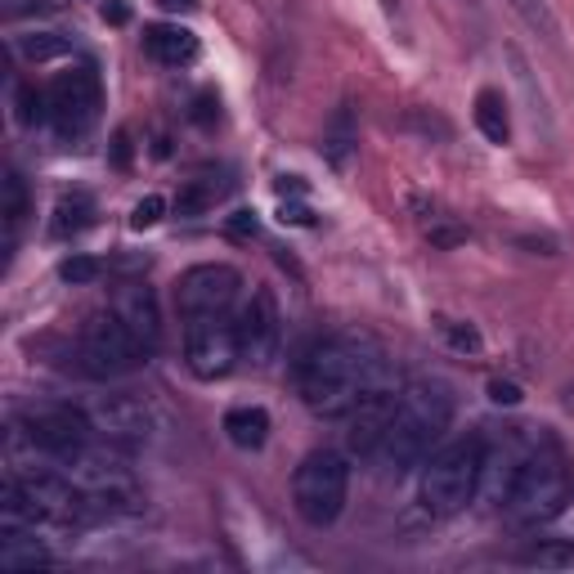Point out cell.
<instances>
[{
	"instance_id": "obj_8",
	"label": "cell",
	"mask_w": 574,
	"mask_h": 574,
	"mask_svg": "<svg viewBox=\"0 0 574 574\" xmlns=\"http://www.w3.org/2000/svg\"><path fill=\"white\" fill-rule=\"evenodd\" d=\"M19 431L32 449H41L54 462L76 458L95 440V422L86 408H72V404H28L19 414Z\"/></svg>"
},
{
	"instance_id": "obj_35",
	"label": "cell",
	"mask_w": 574,
	"mask_h": 574,
	"mask_svg": "<svg viewBox=\"0 0 574 574\" xmlns=\"http://www.w3.org/2000/svg\"><path fill=\"white\" fill-rule=\"evenodd\" d=\"M229 233H233V238L257 233V211H233V216H229Z\"/></svg>"
},
{
	"instance_id": "obj_13",
	"label": "cell",
	"mask_w": 574,
	"mask_h": 574,
	"mask_svg": "<svg viewBox=\"0 0 574 574\" xmlns=\"http://www.w3.org/2000/svg\"><path fill=\"white\" fill-rule=\"evenodd\" d=\"M86 414L95 422V436L108 440V445L135 449V445L153 440V414H148V404L135 399V395H104V399H95L86 408Z\"/></svg>"
},
{
	"instance_id": "obj_33",
	"label": "cell",
	"mask_w": 574,
	"mask_h": 574,
	"mask_svg": "<svg viewBox=\"0 0 574 574\" xmlns=\"http://www.w3.org/2000/svg\"><path fill=\"white\" fill-rule=\"evenodd\" d=\"M198 126H211L216 117H220V100H216V91H202L198 100H194V113H189Z\"/></svg>"
},
{
	"instance_id": "obj_4",
	"label": "cell",
	"mask_w": 574,
	"mask_h": 574,
	"mask_svg": "<svg viewBox=\"0 0 574 574\" xmlns=\"http://www.w3.org/2000/svg\"><path fill=\"white\" fill-rule=\"evenodd\" d=\"M570 489H574V480H570L565 453H561L556 445L539 440V445L525 453V462H521V471H516V480H512V489H508L503 512H508L512 525L539 530V525L556 521V516L570 508Z\"/></svg>"
},
{
	"instance_id": "obj_9",
	"label": "cell",
	"mask_w": 574,
	"mask_h": 574,
	"mask_svg": "<svg viewBox=\"0 0 574 574\" xmlns=\"http://www.w3.org/2000/svg\"><path fill=\"white\" fill-rule=\"evenodd\" d=\"M185 364L198 382H220L238 364V333L229 314H194L185 319Z\"/></svg>"
},
{
	"instance_id": "obj_20",
	"label": "cell",
	"mask_w": 574,
	"mask_h": 574,
	"mask_svg": "<svg viewBox=\"0 0 574 574\" xmlns=\"http://www.w3.org/2000/svg\"><path fill=\"white\" fill-rule=\"evenodd\" d=\"M359 144V131H355V104H342L333 113V122L323 126V157L333 167H351V153Z\"/></svg>"
},
{
	"instance_id": "obj_34",
	"label": "cell",
	"mask_w": 574,
	"mask_h": 574,
	"mask_svg": "<svg viewBox=\"0 0 574 574\" xmlns=\"http://www.w3.org/2000/svg\"><path fill=\"white\" fill-rule=\"evenodd\" d=\"M489 399H494V404H521V386L494 377V382H489Z\"/></svg>"
},
{
	"instance_id": "obj_12",
	"label": "cell",
	"mask_w": 574,
	"mask_h": 574,
	"mask_svg": "<svg viewBox=\"0 0 574 574\" xmlns=\"http://www.w3.org/2000/svg\"><path fill=\"white\" fill-rule=\"evenodd\" d=\"M233 333H238V359H248L252 368H265L274 359L283 323H279V301L270 288H257L248 296V305L233 319Z\"/></svg>"
},
{
	"instance_id": "obj_24",
	"label": "cell",
	"mask_w": 574,
	"mask_h": 574,
	"mask_svg": "<svg viewBox=\"0 0 574 574\" xmlns=\"http://www.w3.org/2000/svg\"><path fill=\"white\" fill-rule=\"evenodd\" d=\"M0 216H6V233L14 242V233L23 229V220L32 216V194H28V180L19 171L6 176V189H0Z\"/></svg>"
},
{
	"instance_id": "obj_39",
	"label": "cell",
	"mask_w": 574,
	"mask_h": 574,
	"mask_svg": "<svg viewBox=\"0 0 574 574\" xmlns=\"http://www.w3.org/2000/svg\"><path fill=\"white\" fill-rule=\"evenodd\" d=\"M288 220H292V225H310L314 216H310L305 207H288V202H283V225H288Z\"/></svg>"
},
{
	"instance_id": "obj_38",
	"label": "cell",
	"mask_w": 574,
	"mask_h": 574,
	"mask_svg": "<svg viewBox=\"0 0 574 574\" xmlns=\"http://www.w3.org/2000/svg\"><path fill=\"white\" fill-rule=\"evenodd\" d=\"M157 6L167 10V14H194V10L202 6V0H157Z\"/></svg>"
},
{
	"instance_id": "obj_22",
	"label": "cell",
	"mask_w": 574,
	"mask_h": 574,
	"mask_svg": "<svg viewBox=\"0 0 574 574\" xmlns=\"http://www.w3.org/2000/svg\"><path fill=\"white\" fill-rule=\"evenodd\" d=\"M95 225V198L91 194H63L59 202H54V220H50V233L54 238H72V233H81V229H91Z\"/></svg>"
},
{
	"instance_id": "obj_1",
	"label": "cell",
	"mask_w": 574,
	"mask_h": 574,
	"mask_svg": "<svg viewBox=\"0 0 574 574\" xmlns=\"http://www.w3.org/2000/svg\"><path fill=\"white\" fill-rule=\"evenodd\" d=\"M377 390H399V373L368 333L319 337L296 359V395L319 418H346Z\"/></svg>"
},
{
	"instance_id": "obj_23",
	"label": "cell",
	"mask_w": 574,
	"mask_h": 574,
	"mask_svg": "<svg viewBox=\"0 0 574 574\" xmlns=\"http://www.w3.org/2000/svg\"><path fill=\"white\" fill-rule=\"evenodd\" d=\"M476 131L489 144H508L512 139V117H508V100L499 91H480L476 95Z\"/></svg>"
},
{
	"instance_id": "obj_2",
	"label": "cell",
	"mask_w": 574,
	"mask_h": 574,
	"mask_svg": "<svg viewBox=\"0 0 574 574\" xmlns=\"http://www.w3.org/2000/svg\"><path fill=\"white\" fill-rule=\"evenodd\" d=\"M458 414V395L449 382L440 377H422V382H408L395 399V414H390V427L373 453V462L386 471V476H408L414 467L427 462V453L440 445V436L449 431Z\"/></svg>"
},
{
	"instance_id": "obj_28",
	"label": "cell",
	"mask_w": 574,
	"mask_h": 574,
	"mask_svg": "<svg viewBox=\"0 0 574 574\" xmlns=\"http://www.w3.org/2000/svg\"><path fill=\"white\" fill-rule=\"evenodd\" d=\"M104 274H108V265H104V261H95V257H67V261L59 265V279H63V283H72V288L100 283Z\"/></svg>"
},
{
	"instance_id": "obj_40",
	"label": "cell",
	"mask_w": 574,
	"mask_h": 574,
	"mask_svg": "<svg viewBox=\"0 0 574 574\" xmlns=\"http://www.w3.org/2000/svg\"><path fill=\"white\" fill-rule=\"evenodd\" d=\"M279 189H283V194H305V185H301V180H296V176H292V180H288V176H283V180H279Z\"/></svg>"
},
{
	"instance_id": "obj_6",
	"label": "cell",
	"mask_w": 574,
	"mask_h": 574,
	"mask_svg": "<svg viewBox=\"0 0 574 574\" xmlns=\"http://www.w3.org/2000/svg\"><path fill=\"white\" fill-rule=\"evenodd\" d=\"M346 494H351V462L337 449H314L292 471V508L314 530L333 525L346 512Z\"/></svg>"
},
{
	"instance_id": "obj_31",
	"label": "cell",
	"mask_w": 574,
	"mask_h": 574,
	"mask_svg": "<svg viewBox=\"0 0 574 574\" xmlns=\"http://www.w3.org/2000/svg\"><path fill=\"white\" fill-rule=\"evenodd\" d=\"M161 211H167V202H161L157 194H148L144 202H135V211H131V229H153V225L161 220Z\"/></svg>"
},
{
	"instance_id": "obj_3",
	"label": "cell",
	"mask_w": 574,
	"mask_h": 574,
	"mask_svg": "<svg viewBox=\"0 0 574 574\" xmlns=\"http://www.w3.org/2000/svg\"><path fill=\"white\" fill-rule=\"evenodd\" d=\"M0 512L10 525H86L100 521L91 494L72 476L54 471H14L0 489Z\"/></svg>"
},
{
	"instance_id": "obj_15",
	"label": "cell",
	"mask_w": 574,
	"mask_h": 574,
	"mask_svg": "<svg viewBox=\"0 0 574 574\" xmlns=\"http://www.w3.org/2000/svg\"><path fill=\"white\" fill-rule=\"evenodd\" d=\"M113 310L126 319V327L135 333V342L144 346V355H157V346H161V314H157V296H153V288H144V283H126V288L117 292Z\"/></svg>"
},
{
	"instance_id": "obj_32",
	"label": "cell",
	"mask_w": 574,
	"mask_h": 574,
	"mask_svg": "<svg viewBox=\"0 0 574 574\" xmlns=\"http://www.w3.org/2000/svg\"><path fill=\"white\" fill-rule=\"evenodd\" d=\"M59 10H63V0H10V6H6L10 19H23V14L45 19V14H59Z\"/></svg>"
},
{
	"instance_id": "obj_16",
	"label": "cell",
	"mask_w": 574,
	"mask_h": 574,
	"mask_svg": "<svg viewBox=\"0 0 574 574\" xmlns=\"http://www.w3.org/2000/svg\"><path fill=\"white\" fill-rule=\"evenodd\" d=\"M144 50L161 67H180V63L198 59V36L189 28H180V23H157V28L144 32Z\"/></svg>"
},
{
	"instance_id": "obj_27",
	"label": "cell",
	"mask_w": 574,
	"mask_h": 574,
	"mask_svg": "<svg viewBox=\"0 0 574 574\" xmlns=\"http://www.w3.org/2000/svg\"><path fill=\"white\" fill-rule=\"evenodd\" d=\"M14 117H19V126L45 122V117H50V95H41L36 86H19V91H14Z\"/></svg>"
},
{
	"instance_id": "obj_25",
	"label": "cell",
	"mask_w": 574,
	"mask_h": 574,
	"mask_svg": "<svg viewBox=\"0 0 574 574\" xmlns=\"http://www.w3.org/2000/svg\"><path fill=\"white\" fill-rule=\"evenodd\" d=\"M508 6H512V14L530 28V32H539L543 41H561V23H556V14H552V6H547V0H508Z\"/></svg>"
},
{
	"instance_id": "obj_7",
	"label": "cell",
	"mask_w": 574,
	"mask_h": 574,
	"mask_svg": "<svg viewBox=\"0 0 574 574\" xmlns=\"http://www.w3.org/2000/svg\"><path fill=\"white\" fill-rule=\"evenodd\" d=\"M76 359H81V373L95 377V382H113V377H126V373H135L139 364H148L144 346L135 342V333H131L126 319H122L113 305H108V310H95L86 323H81Z\"/></svg>"
},
{
	"instance_id": "obj_10",
	"label": "cell",
	"mask_w": 574,
	"mask_h": 574,
	"mask_svg": "<svg viewBox=\"0 0 574 574\" xmlns=\"http://www.w3.org/2000/svg\"><path fill=\"white\" fill-rule=\"evenodd\" d=\"M50 122L63 139L91 131L100 108H104V86H100V72L86 63V67H72V72H59L50 81Z\"/></svg>"
},
{
	"instance_id": "obj_5",
	"label": "cell",
	"mask_w": 574,
	"mask_h": 574,
	"mask_svg": "<svg viewBox=\"0 0 574 574\" xmlns=\"http://www.w3.org/2000/svg\"><path fill=\"white\" fill-rule=\"evenodd\" d=\"M480 471H484V440L480 436H462V440L440 445L422 462V484H418L422 508L431 516H458L480 494Z\"/></svg>"
},
{
	"instance_id": "obj_14",
	"label": "cell",
	"mask_w": 574,
	"mask_h": 574,
	"mask_svg": "<svg viewBox=\"0 0 574 574\" xmlns=\"http://www.w3.org/2000/svg\"><path fill=\"white\" fill-rule=\"evenodd\" d=\"M395 399H399V390H377V395H368V399H359L355 408H351V431H346V449L351 453H359V458H373L377 453V445H382V436H386V427H390V414H395Z\"/></svg>"
},
{
	"instance_id": "obj_18",
	"label": "cell",
	"mask_w": 574,
	"mask_h": 574,
	"mask_svg": "<svg viewBox=\"0 0 574 574\" xmlns=\"http://www.w3.org/2000/svg\"><path fill=\"white\" fill-rule=\"evenodd\" d=\"M534 449V445H530ZM530 449H521V445H503V449H494L489 453L484 449V471H480V489L489 499H494L499 508H503V499H508V489H512V480H516V471H521V462H525V453Z\"/></svg>"
},
{
	"instance_id": "obj_26",
	"label": "cell",
	"mask_w": 574,
	"mask_h": 574,
	"mask_svg": "<svg viewBox=\"0 0 574 574\" xmlns=\"http://www.w3.org/2000/svg\"><path fill=\"white\" fill-rule=\"evenodd\" d=\"M521 565H539V570H570L574 565V539H556V543H534L516 556Z\"/></svg>"
},
{
	"instance_id": "obj_29",
	"label": "cell",
	"mask_w": 574,
	"mask_h": 574,
	"mask_svg": "<svg viewBox=\"0 0 574 574\" xmlns=\"http://www.w3.org/2000/svg\"><path fill=\"white\" fill-rule=\"evenodd\" d=\"M72 45L63 36H50V32H32V36H19V54L32 59V63H45V59H59L67 54Z\"/></svg>"
},
{
	"instance_id": "obj_19",
	"label": "cell",
	"mask_w": 574,
	"mask_h": 574,
	"mask_svg": "<svg viewBox=\"0 0 574 574\" xmlns=\"http://www.w3.org/2000/svg\"><path fill=\"white\" fill-rule=\"evenodd\" d=\"M36 530V525H32ZM23 525H10L6 521V534H0V565L6 570H36V565H50V547Z\"/></svg>"
},
{
	"instance_id": "obj_21",
	"label": "cell",
	"mask_w": 574,
	"mask_h": 574,
	"mask_svg": "<svg viewBox=\"0 0 574 574\" xmlns=\"http://www.w3.org/2000/svg\"><path fill=\"white\" fill-rule=\"evenodd\" d=\"M225 194H229V176H225V171H216V176H211V171H202V176H194V180L180 189L176 211H180V216H189V220H194V216H207V211H211Z\"/></svg>"
},
{
	"instance_id": "obj_36",
	"label": "cell",
	"mask_w": 574,
	"mask_h": 574,
	"mask_svg": "<svg viewBox=\"0 0 574 574\" xmlns=\"http://www.w3.org/2000/svg\"><path fill=\"white\" fill-rule=\"evenodd\" d=\"M104 23H113V28H122V23H131V6L126 0H104Z\"/></svg>"
},
{
	"instance_id": "obj_11",
	"label": "cell",
	"mask_w": 574,
	"mask_h": 574,
	"mask_svg": "<svg viewBox=\"0 0 574 574\" xmlns=\"http://www.w3.org/2000/svg\"><path fill=\"white\" fill-rule=\"evenodd\" d=\"M238 288H242V274L233 265H194L176 283V310L180 319L229 314V305L238 301Z\"/></svg>"
},
{
	"instance_id": "obj_37",
	"label": "cell",
	"mask_w": 574,
	"mask_h": 574,
	"mask_svg": "<svg viewBox=\"0 0 574 574\" xmlns=\"http://www.w3.org/2000/svg\"><path fill=\"white\" fill-rule=\"evenodd\" d=\"M113 167H131V131L113 135Z\"/></svg>"
},
{
	"instance_id": "obj_30",
	"label": "cell",
	"mask_w": 574,
	"mask_h": 574,
	"mask_svg": "<svg viewBox=\"0 0 574 574\" xmlns=\"http://www.w3.org/2000/svg\"><path fill=\"white\" fill-rule=\"evenodd\" d=\"M440 337L453 346V351H462V355H480V333L471 323H462V319H440Z\"/></svg>"
},
{
	"instance_id": "obj_41",
	"label": "cell",
	"mask_w": 574,
	"mask_h": 574,
	"mask_svg": "<svg viewBox=\"0 0 574 574\" xmlns=\"http://www.w3.org/2000/svg\"><path fill=\"white\" fill-rule=\"evenodd\" d=\"M382 6H386V10H399V0H382Z\"/></svg>"
},
{
	"instance_id": "obj_17",
	"label": "cell",
	"mask_w": 574,
	"mask_h": 574,
	"mask_svg": "<svg viewBox=\"0 0 574 574\" xmlns=\"http://www.w3.org/2000/svg\"><path fill=\"white\" fill-rule=\"evenodd\" d=\"M225 436H229L233 449L257 453L270 440V414L261 404H238V408H229V414H225Z\"/></svg>"
}]
</instances>
